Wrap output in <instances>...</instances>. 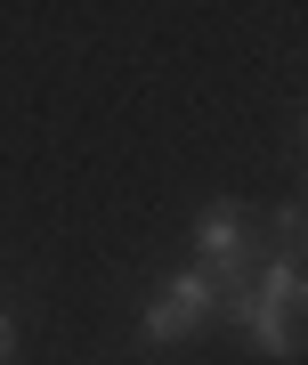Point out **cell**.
<instances>
[{
    "label": "cell",
    "mask_w": 308,
    "mask_h": 365,
    "mask_svg": "<svg viewBox=\"0 0 308 365\" xmlns=\"http://www.w3.org/2000/svg\"><path fill=\"white\" fill-rule=\"evenodd\" d=\"M260 260V227H252V203L244 195H211L203 211L187 220V268H203L219 292L244 284Z\"/></svg>",
    "instance_id": "6da1fadb"
},
{
    "label": "cell",
    "mask_w": 308,
    "mask_h": 365,
    "mask_svg": "<svg viewBox=\"0 0 308 365\" xmlns=\"http://www.w3.org/2000/svg\"><path fill=\"white\" fill-rule=\"evenodd\" d=\"M203 325H219V284H211L203 268L179 260L163 284L146 292V309H138V349H146V357H170L179 341H195Z\"/></svg>",
    "instance_id": "7a4b0ae2"
},
{
    "label": "cell",
    "mask_w": 308,
    "mask_h": 365,
    "mask_svg": "<svg viewBox=\"0 0 308 365\" xmlns=\"http://www.w3.org/2000/svg\"><path fill=\"white\" fill-rule=\"evenodd\" d=\"M219 325H235V341H244L252 357H276V365L300 357V309H284V300L252 292V276L219 292Z\"/></svg>",
    "instance_id": "3957f363"
},
{
    "label": "cell",
    "mask_w": 308,
    "mask_h": 365,
    "mask_svg": "<svg viewBox=\"0 0 308 365\" xmlns=\"http://www.w3.org/2000/svg\"><path fill=\"white\" fill-rule=\"evenodd\" d=\"M300 244H308V203L284 195V203L268 211V252H276V260H300Z\"/></svg>",
    "instance_id": "277c9868"
},
{
    "label": "cell",
    "mask_w": 308,
    "mask_h": 365,
    "mask_svg": "<svg viewBox=\"0 0 308 365\" xmlns=\"http://www.w3.org/2000/svg\"><path fill=\"white\" fill-rule=\"evenodd\" d=\"M9 357H16V317L0 309V365H9Z\"/></svg>",
    "instance_id": "5b68a950"
}]
</instances>
